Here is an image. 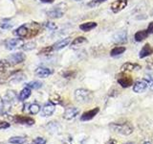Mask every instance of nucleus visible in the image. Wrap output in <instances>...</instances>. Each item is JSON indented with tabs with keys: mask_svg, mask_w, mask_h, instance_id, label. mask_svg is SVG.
Wrapping results in <instances>:
<instances>
[{
	"mask_svg": "<svg viewBox=\"0 0 153 144\" xmlns=\"http://www.w3.org/2000/svg\"><path fill=\"white\" fill-rule=\"evenodd\" d=\"M105 1H107V0H91L90 2L87 3V6L89 8H95V7L99 6V5H100Z\"/></svg>",
	"mask_w": 153,
	"mask_h": 144,
	"instance_id": "obj_27",
	"label": "nucleus"
},
{
	"mask_svg": "<svg viewBox=\"0 0 153 144\" xmlns=\"http://www.w3.org/2000/svg\"><path fill=\"white\" fill-rule=\"evenodd\" d=\"M143 144H151V143H150V142H145Z\"/></svg>",
	"mask_w": 153,
	"mask_h": 144,
	"instance_id": "obj_38",
	"label": "nucleus"
},
{
	"mask_svg": "<svg viewBox=\"0 0 153 144\" xmlns=\"http://www.w3.org/2000/svg\"><path fill=\"white\" fill-rule=\"evenodd\" d=\"M26 86L28 88H30L31 89H37V88H40L42 86V83L41 82H38V81H33V82H30V83H28L26 85Z\"/></svg>",
	"mask_w": 153,
	"mask_h": 144,
	"instance_id": "obj_25",
	"label": "nucleus"
},
{
	"mask_svg": "<svg viewBox=\"0 0 153 144\" xmlns=\"http://www.w3.org/2000/svg\"><path fill=\"white\" fill-rule=\"evenodd\" d=\"M113 41L115 43H124L127 41V32L120 31L116 33L113 37Z\"/></svg>",
	"mask_w": 153,
	"mask_h": 144,
	"instance_id": "obj_10",
	"label": "nucleus"
},
{
	"mask_svg": "<svg viewBox=\"0 0 153 144\" xmlns=\"http://www.w3.org/2000/svg\"><path fill=\"white\" fill-rule=\"evenodd\" d=\"M76 1H80V0H76Z\"/></svg>",
	"mask_w": 153,
	"mask_h": 144,
	"instance_id": "obj_39",
	"label": "nucleus"
},
{
	"mask_svg": "<svg viewBox=\"0 0 153 144\" xmlns=\"http://www.w3.org/2000/svg\"><path fill=\"white\" fill-rule=\"evenodd\" d=\"M33 144H46V139L43 137H36L33 140Z\"/></svg>",
	"mask_w": 153,
	"mask_h": 144,
	"instance_id": "obj_31",
	"label": "nucleus"
},
{
	"mask_svg": "<svg viewBox=\"0 0 153 144\" xmlns=\"http://www.w3.org/2000/svg\"><path fill=\"white\" fill-rule=\"evenodd\" d=\"M70 42H71V38H65L56 42L55 44L53 45V47H54V50H60L62 48L66 47Z\"/></svg>",
	"mask_w": 153,
	"mask_h": 144,
	"instance_id": "obj_13",
	"label": "nucleus"
},
{
	"mask_svg": "<svg viewBox=\"0 0 153 144\" xmlns=\"http://www.w3.org/2000/svg\"><path fill=\"white\" fill-rule=\"evenodd\" d=\"M100 109L99 108H96L95 110H88V112H84L82 115H81V120L82 121H88V120H91L92 118H94L97 113L99 112Z\"/></svg>",
	"mask_w": 153,
	"mask_h": 144,
	"instance_id": "obj_12",
	"label": "nucleus"
},
{
	"mask_svg": "<svg viewBox=\"0 0 153 144\" xmlns=\"http://www.w3.org/2000/svg\"><path fill=\"white\" fill-rule=\"evenodd\" d=\"M126 50V48L124 46H117V47H114L113 49L110 52V55L112 57H116V56H119L123 54V53Z\"/></svg>",
	"mask_w": 153,
	"mask_h": 144,
	"instance_id": "obj_21",
	"label": "nucleus"
},
{
	"mask_svg": "<svg viewBox=\"0 0 153 144\" xmlns=\"http://www.w3.org/2000/svg\"><path fill=\"white\" fill-rule=\"evenodd\" d=\"M149 35V33H148L147 30H141V31H138L135 36H134V38H135V40L138 41V42H141L143 40H145L146 38L148 37Z\"/></svg>",
	"mask_w": 153,
	"mask_h": 144,
	"instance_id": "obj_17",
	"label": "nucleus"
},
{
	"mask_svg": "<svg viewBox=\"0 0 153 144\" xmlns=\"http://www.w3.org/2000/svg\"><path fill=\"white\" fill-rule=\"evenodd\" d=\"M75 99L78 103L86 104L90 103L93 99L92 91L84 88H79L75 91Z\"/></svg>",
	"mask_w": 153,
	"mask_h": 144,
	"instance_id": "obj_1",
	"label": "nucleus"
},
{
	"mask_svg": "<svg viewBox=\"0 0 153 144\" xmlns=\"http://www.w3.org/2000/svg\"><path fill=\"white\" fill-rule=\"evenodd\" d=\"M148 88V83L146 79H142L137 81L133 86V90L136 93H142Z\"/></svg>",
	"mask_w": 153,
	"mask_h": 144,
	"instance_id": "obj_5",
	"label": "nucleus"
},
{
	"mask_svg": "<svg viewBox=\"0 0 153 144\" xmlns=\"http://www.w3.org/2000/svg\"><path fill=\"white\" fill-rule=\"evenodd\" d=\"M22 45H23V41L21 38H12V40H9L6 42V48L9 50L16 49V48Z\"/></svg>",
	"mask_w": 153,
	"mask_h": 144,
	"instance_id": "obj_9",
	"label": "nucleus"
},
{
	"mask_svg": "<svg viewBox=\"0 0 153 144\" xmlns=\"http://www.w3.org/2000/svg\"><path fill=\"white\" fill-rule=\"evenodd\" d=\"M66 11H67V5L65 3H59L56 5L53 9L49 10L46 13V14L50 18H60L64 16Z\"/></svg>",
	"mask_w": 153,
	"mask_h": 144,
	"instance_id": "obj_3",
	"label": "nucleus"
},
{
	"mask_svg": "<svg viewBox=\"0 0 153 144\" xmlns=\"http://www.w3.org/2000/svg\"><path fill=\"white\" fill-rule=\"evenodd\" d=\"M150 16H153V10H152L151 13H150Z\"/></svg>",
	"mask_w": 153,
	"mask_h": 144,
	"instance_id": "obj_37",
	"label": "nucleus"
},
{
	"mask_svg": "<svg viewBox=\"0 0 153 144\" xmlns=\"http://www.w3.org/2000/svg\"><path fill=\"white\" fill-rule=\"evenodd\" d=\"M85 42H87V40H86L84 37H78L71 42V46L72 47L78 46V45H80V44H83V43H85Z\"/></svg>",
	"mask_w": 153,
	"mask_h": 144,
	"instance_id": "obj_22",
	"label": "nucleus"
},
{
	"mask_svg": "<svg viewBox=\"0 0 153 144\" xmlns=\"http://www.w3.org/2000/svg\"><path fill=\"white\" fill-rule=\"evenodd\" d=\"M19 122H20L21 124H23V123H27V124H29V125H32V124H33V119H30V118H19Z\"/></svg>",
	"mask_w": 153,
	"mask_h": 144,
	"instance_id": "obj_30",
	"label": "nucleus"
},
{
	"mask_svg": "<svg viewBox=\"0 0 153 144\" xmlns=\"http://www.w3.org/2000/svg\"><path fill=\"white\" fill-rule=\"evenodd\" d=\"M42 3H53L54 0H40Z\"/></svg>",
	"mask_w": 153,
	"mask_h": 144,
	"instance_id": "obj_36",
	"label": "nucleus"
},
{
	"mask_svg": "<svg viewBox=\"0 0 153 144\" xmlns=\"http://www.w3.org/2000/svg\"><path fill=\"white\" fill-rule=\"evenodd\" d=\"M118 83L121 85L123 88H128L132 85V78L126 73H122L118 76Z\"/></svg>",
	"mask_w": 153,
	"mask_h": 144,
	"instance_id": "obj_7",
	"label": "nucleus"
},
{
	"mask_svg": "<svg viewBox=\"0 0 153 144\" xmlns=\"http://www.w3.org/2000/svg\"><path fill=\"white\" fill-rule=\"evenodd\" d=\"M152 54H153V48L151 47L150 44L146 43V45L143 46L142 50L140 51V53H139V57H140V59H143V58L148 57Z\"/></svg>",
	"mask_w": 153,
	"mask_h": 144,
	"instance_id": "obj_11",
	"label": "nucleus"
},
{
	"mask_svg": "<svg viewBox=\"0 0 153 144\" xmlns=\"http://www.w3.org/2000/svg\"><path fill=\"white\" fill-rule=\"evenodd\" d=\"M97 27V23L96 22H93V21H90V22H85V23H82L79 25V29L81 31L83 32H89L91 31L92 29Z\"/></svg>",
	"mask_w": 153,
	"mask_h": 144,
	"instance_id": "obj_18",
	"label": "nucleus"
},
{
	"mask_svg": "<svg viewBox=\"0 0 153 144\" xmlns=\"http://www.w3.org/2000/svg\"><path fill=\"white\" fill-rule=\"evenodd\" d=\"M79 110L78 108H75V107L67 108L65 110V112H63V118L66 120H72L79 114Z\"/></svg>",
	"mask_w": 153,
	"mask_h": 144,
	"instance_id": "obj_8",
	"label": "nucleus"
},
{
	"mask_svg": "<svg viewBox=\"0 0 153 144\" xmlns=\"http://www.w3.org/2000/svg\"><path fill=\"white\" fill-rule=\"evenodd\" d=\"M29 33V30L27 28V25H22L20 27H18L16 31L13 32V34L17 37H20V38H23V37H26Z\"/></svg>",
	"mask_w": 153,
	"mask_h": 144,
	"instance_id": "obj_19",
	"label": "nucleus"
},
{
	"mask_svg": "<svg viewBox=\"0 0 153 144\" xmlns=\"http://www.w3.org/2000/svg\"><path fill=\"white\" fill-rule=\"evenodd\" d=\"M141 66L137 64H132V62H126L122 66V71L126 72V71H133V70H138L140 69Z\"/></svg>",
	"mask_w": 153,
	"mask_h": 144,
	"instance_id": "obj_16",
	"label": "nucleus"
},
{
	"mask_svg": "<svg viewBox=\"0 0 153 144\" xmlns=\"http://www.w3.org/2000/svg\"><path fill=\"white\" fill-rule=\"evenodd\" d=\"M52 73V71L49 68L46 67H37L36 69V75L40 77V78H46V77L50 76Z\"/></svg>",
	"mask_w": 153,
	"mask_h": 144,
	"instance_id": "obj_15",
	"label": "nucleus"
},
{
	"mask_svg": "<svg viewBox=\"0 0 153 144\" xmlns=\"http://www.w3.org/2000/svg\"><path fill=\"white\" fill-rule=\"evenodd\" d=\"M0 27L2 29H11L13 27V23L10 20H8V19H6V20H4L1 24H0Z\"/></svg>",
	"mask_w": 153,
	"mask_h": 144,
	"instance_id": "obj_28",
	"label": "nucleus"
},
{
	"mask_svg": "<svg viewBox=\"0 0 153 144\" xmlns=\"http://www.w3.org/2000/svg\"><path fill=\"white\" fill-rule=\"evenodd\" d=\"M147 31L149 34H153V21L149 23V25H148V28H147Z\"/></svg>",
	"mask_w": 153,
	"mask_h": 144,
	"instance_id": "obj_35",
	"label": "nucleus"
},
{
	"mask_svg": "<svg viewBox=\"0 0 153 144\" xmlns=\"http://www.w3.org/2000/svg\"><path fill=\"white\" fill-rule=\"evenodd\" d=\"M147 80V83H148V88H149L152 91H153V78H151L150 76H148L147 78H146Z\"/></svg>",
	"mask_w": 153,
	"mask_h": 144,
	"instance_id": "obj_33",
	"label": "nucleus"
},
{
	"mask_svg": "<svg viewBox=\"0 0 153 144\" xmlns=\"http://www.w3.org/2000/svg\"><path fill=\"white\" fill-rule=\"evenodd\" d=\"M55 105H53L52 103L46 104L44 107L42 108V116H51L55 112Z\"/></svg>",
	"mask_w": 153,
	"mask_h": 144,
	"instance_id": "obj_14",
	"label": "nucleus"
},
{
	"mask_svg": "<svg viewBox=\"0 0 153 144\" xmlns=\"http://www.w3.org/2000/svg\"><path fill=\"white\" fill-rule=\"evenodd\" d=\"M29 112H30L31 114H37L40 112V106L38 104H32L29 107Z\"/></svg>",
	"mask_w": 153,
	"mask_h": 144,
	"instance_id": "obj_23",
	"label": "nucleus"
},
{
	"mask_svg": "<svg viewBox=\"0 0 153 144\" xmlns=\"http://www.w3.org/2000/svg\"><path fill=\"white\" fill-rule=\"evenodd\" d=\"M45 26L48 29H49V30H51V31H54V30H56V25L55 23H53V22H46Z\"/></svg>",
	"mask_w": 153,
	"mask_h": 144,
	"instance_id": "obj_32",
	"label": "nucleus"
},
{
	"mask_svg": "<svg viewBox=\"0 0 153 144\" xmlns=\"http://www.w3.org/2000/svg\"><path fill=\"white\" fill-rule=\"evenodd\" d=\"M109 128L115 133L123 134V136H129V134H131L133 133V127L127 123H121V124L112 123L110 124Z\"/></svg>",
	"mask_w": 153,
	"mask_h": 144,
	"instance_id": "obj_2",
	"label": "nucleus"
},
{
	"mask_svg": "<svg viewBox=\"0 0 153 144\" xmlns=\"http://www.w3.org/2000/svg\"><path fill=\"white\" fill-rule=\"evenodd\" d=\"M127 6V0H116L111 4V11L114 14L120 13Z\"/></svg>",
	"mask_w": 153,
	"mask_h": 144,
	"instance_id": "obj_6",
	"label": "nucleus"
},
{
	"mask_svg": "<svg viewBox=\"0 0 153 144\" xmlns=\"http://www.w3.org/2000/svg\"><path fill=\"white\" fill-rule=\"evenodd\" d=\"M10 127V124L7 122H0V130H5Z\"/></svg>",
	"mask_w": 153,
	"mask_h": 144,
	"instance_id": "obj_34",
	"label": "nucleus"
},
{
	"mask_svg": "<svg viewBox=\"0 0 153 144\" xmlns=\"http://www.w3.org/2000/svg\"><path fill=\"white\" fill-rule=\"evenodd\" d=\"M9 142L13 144H23L25 142V138L22 136H13L10 138Z\"/></svg>",
	"mask_w": 153,
	"mask_h": 144,
	"instance_id": "obj_26",
	"label": "nucleus"
},
{
	"mask_svg": "<svg viewBox=\"0 0 153 144\" xmlns=\"http://www.w3.org/2000/svg\"><path fill=\"white\" fill-rule=\"evenodd\" d=\"M36 47V43L35 41H30V42H27L25 44L22 45V49L24 51H31L33 49H35Z\"/></svg>",
	"mask_w": 153,
	"mask_h": 144,
	"instance_id": "obj_24",
	"label": "nucleus"
},
{
	"mask_svg": "<svg viewBox=\"0 0 153 144\" xmlns=\"http://www.w3.org/2000/svg\"><path fill=\"white\" fill-rule=\"evenodd\" d=\"M126 144H132V143H126Z\"/></svg>",
	"mask_w": 153,
	"mask_h": 144,
	"instance_id": "obj_40",
	"label": "nucleus"
},
{
	"mask_svg": "<svg viewBox=\"0 0 153 144\" xmlns=\"http://www.w3.org/2000/svg\"><path fill=\"white\" fill-rule=\"evenodd\" d=\"M53 50H54V47H53V46H48V47L43 48V49L39 52V54H41V55L49 54V53H50V52H52Z\"/></svg>",
	"mask_w": 153,
	"mask_h": 144,
	"instance_id": "obj_29",
	"label": "nucleus"
},
{
	"mask_svg": "<svg viewBox=\"0 0 153 144\" xmlns=\"http://www.w3.org/2000/svg\"><path fill=\"white\" fill-rule=\"evenodd\" d=\"M31 93H32L31 88H28V86H26V88H24L21 90L20 94H19V100L23 101V100L28 99L29 97H30Z\"/></svg>",
	"mask_w": 153,
	"mask_h": 144,
	"instance_id": "obj_20",
	"label": "nucleus"
},
{
	"mask_svg": "<svg viewBox=\"0 0 153 144\" xmlns=\"http://www.w3.org/2000/svg\"><path fill=\"white\" fill-rule=\"evenodd\" d=\"M25 59H26L25 54H23L21 52H17V53H14V54H12L11 56H9L8 62H9V64H11L12 65H14V64H21Z\"/></svg>",
	"mask_w": 153,
	"mask_h": 144,
	"instance_id": "obj_4",
	"label": "nucleus"
}]
</instances>
